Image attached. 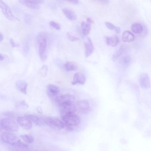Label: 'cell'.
I'll return each mask as SVG.
<instances>
[{
	"label": "cell",
	"mask_w": 151,
	"mask_h": 151,
	"mask_svg": "<svg viewBox=\"0 0 151 151\" xmlns=\"http://www.w3.org/2000/svg\"><path fill=\"white\" fill-rule=\"evenodd\" d=\"M86 39L84 42L85 55L86 57H88L92 53L94 48L91 39L89 37H87Z\"/></svg>",
	"instance_id": "obj_14"
},
{
	"label": "cell",
	"mask_w": 151,
	"mask_h": 151,
	"mask_svg": "<svg viewBox=\"0 0 151 151\" xmlns=\"http://www.w3.org/2000/svg\"><path fill=\"white\" fill-rule=\"evenodd\" d=\"M62 12L65 15L69 20L74 21L76 19L77 16L72 10L67 8L62 9Z\"/></svg>",
	"instance_id": "obj_20"
},
{
	"label": "cell",
	"mask_w": 151,
	"mask_h": 151,
	"mask_svg": "<svg viewBox=\"0 0 151 151\" xmlns=\"http://www.w3.org/2000/svg\"><path fill=\"white\" fill-rule=\"evenodd\" d=\"M1 127L3 129L10 132H17L19 129L17 123L13 120L8 118L2 119L0 122Z\"/></svg>",
	"instance_id": "obj_4"
},
{
	"label": "cell",
	"mask_w": 151,
	"mask_h": 151,
	"mask_svg": "<svg viewBox=\"0 0 151 151\" xmlns=\"http://www.w3.org/2000/svg\"><path fill=\"white\" fill-rule=\"evenodd\" d=\"M1 10L4 16L9 20L12 21L15 19L11 10L8 6L2 0H0Z\"/></svg>",
	"instance_id": "obj_10"
},
{
	"label": "cell",
	"mask_w": 151,
	"mask_h": 151,
	"mask_svg": "<svg viewBox=\"0 0 151 151\" xmlns=\"http://www.w3.org/2000/svg\"><path fill=\"white\" fill-rule=\"evenodd\" d=\"M134 39L133 34L130 31L125 30L122 35V40L124 42H130L133 41Z\"/></svg>",
	"instance_id": "obj_19"
},
{
	"label": "cell",
	"mask_w": 151,
	"mask_h": 151,
	"mask_svg": "<svg viewBox=\"0 0 151 151\" xmlns=\"http://www.w3.org/2000/svg\"><path fill=\"white\" fill-rule=\"evenodd\" d=\"M131 59V57L129 55L124 56L122 60V62L123 64L126 66L128 65L130 62Z\"/></svg>",
	"instance_id": "obj_27"
},
{
	"label": "cell",
	"mask_w": 151,
	"mask_h": 151,
	"mask_svg": "<svg viewBox=\"0 0 151 151\" xmlns=\"http://www.w3.org/2000/svg\"><path fill=\"white\" fill-rule=\"evenodd\" d=\"M9 41L11 45L13 47L19 46L18 44H16L14 42L12 38L9 40Z\"/></svg>",
	"instance_id": "obj_32"
},
{
	"label": "cell",
	"mask_w": 151,
	"mask_h": 151,
	"mask_svg": "<svg viewBox=\"0 0 151 151\" xmlns=\"http://www.w3.org/2000/svg\"><path fill=\"white\" fill-rule=\"evenodd\" d=\"M17 121L18 124L24 129H29L32 127V122L25 116L18 117Z\"/></svg>",
	"instance_id": "obj_13"
},
{
	"label": "cell",
	"mask_w": 151,
	"mask_h": 151,
	"mask_svg": "<svg viewBox=\"0 0 151 151\" xmlns=\"http://www.w3.org/2000/svg\"><path fill=\"white\" fill-rule=\"evenodd\" d=\"M47 91L49 96L55 100L59 96L58 95L60 91L57 86L52 84H49L47 86Z\"/></svg>",
	"instance_id": "obj_11"
},
{
	"label": "cell",
	"mask_w": 151,
	"mask_h": 151,
	"mask_svg": "<svg viewBox=\"0 0 151 151\" xmlns=\"http://www.w3.org/2000/svg\"><path fill=\"white\" fill-rule=\"evenodd\" d=\"M43 119L45 123L54 129L60 130L65 127L64 123L62 120L61 121L57 118L47 117Z\"/></svg>",
	"instance_id": "obj_5"
},
{
	"label": "cell",
	"mask_w": 151,
	"mask_h": 151,
	"mask_svg": "<svg viewBox=\"0 0 151 151\" xmlns=\"http://www.w3.org/2000/svg\"><path fill=\"white\" fill-rule=\"evenodd\" d=\"M49 24L51 27L56 30H59L60 29V25L55 22L50 21L49 22Z\"/></svg>",
	"instance_id": "obj_28"
},
{
	"label": "cell",
	"mask_w": 151,
	"mask_h": 151,
	"mask_svg": "<svg viewBox=\"0 0 151 151\" xmlns=\"http://www.w3.org/2000/svg\"><path fill=\"white\" fill-rule=\"evenodd\" d=\"M1 138L6 143L19 148L22 142L17 136L11 132H3L1 134Z\"/></svg>",
	"instance_id": "obj_3"
},
{
	"label": "cell",
	"mask_w": 151,
	"mask_h": 151,
	"mask_svg": "<svg viewBox=\"0 0 151 151\" xmlns=\"http://www.w3.org/2000/svg\"><path fill=\"white\" fill-rule=\"evenodd\" d=\"M25 116L29 119L32 122L37 125H42L45 123L44 119L42 120L40 117L35 115L28 114L25 115Z\"/></svg>",
	"instance_id": "obj_17"
},
{
	"label": "cell",
	"mask_w": 151,
	"mask_h": 151,
	"mask_svg": "<svg viewBox=\"0 0 151 151\" xmlns=\"http://www.w3.org/2000/svg\"><path fill=\"white\" fill-rule=\"evenodd\" d=\"M105 24L109 29L111 30H114L116 27L111 23L108 22H105Z\"/></svg>",
	"instance_id": "obj_30"
},
{
	"label": "cell",
	"mask_w": 151,
	"mask_h": 151,
	"mask_svg": "<svg viewBox=\"0 0 151 151\" xmlns=\"http://www.w3.org/2000/svg\"><path fill=\"white\" fill-rule=\"evenodd\" d=\"M4 39V37L3 35L1 32L0 33V41L1 42Z\"/></svg>",
	"instance_id": "obj_35"
},
{
	"label": "cell",
	"mask_w": 151,
	"mask_h": 151,
	"mask_svg": "<svg viewBox=\"0 0 151 151\" xmlns=\"http://www.w3.org/2000/svg\"><path fill=\"white\" fill-rule=\"evenodd\" d=\"M131 29L134 33L139 34L143 32V27L141 24L138 23H135L132 24Z\"/></svg>",
	"instance_id": "obj_22"
},
{
	"label": "cell",
	"mask_w": 151,
	"mask_h": 151,
	"mask_svg": "<svg viewBox=\"0 0 151 151\" xmlns=\"http://www.w3.org/2000/svg\"><path fill=\"white\" fill-rule=\"evenodd\" d=\"M119 40L117 37L114 35L111 37H106V42L107 45L112 47L116 46L119 43Z\"/></svg>",
	"instance_id": "obj_18"
},
{
	"label": "cell",
	"mask_w": 151,
	"mask_h": 151,
	"mask_svg": "<svg viewBox=\"0 0 151 151\" xmlns=\"http://www.w3.org/2000/svg\"><path fill=\"white\" fill-rule=\"evenodd\" d=\"M114 30L117 34L120 33L121 32V29L120 27H116Z\"/></svg>",
	"instance_id": "obj_33"
},
{
	"label": "cell",
	"mask_w": 151,
	"mask_h": 151,
	"mask_svg": "<svg viewBox=\"0 0 151 151\" xmlns=\"http://www.w3.org/2000/svg\"><path fill=\"white\" fill-rule=\"evenodd\" d=\"M20 137L24 142L27 144H31L34 141L33 137L29 135H21Z\"/></svg>",
	"instance_id": "obj_24"
},
{
	"label": "cell",
	"mask_w": 151,
	"mask_h": 151,
	"mask_svg": "<svg viewBox=\"0 0 151 151\" xmlns=\"http://www.w3.org/2000/svg\"><path fill=\"white\" fill-rule=\"evenodd\" d=\"M36 109L38 112L40 114H42V108L40 106H37L36 108Z\"/></svg>",
	"instance_id": "obj_34"
},
{
	"label": "cell",
	"mask_w": 151,
	"mask_h": 151,
	"mask_svg": "<svg viewBox=\"0 0 151 151\" xmlns=\"http://www.w3.org/2000/svg\"><path fill=\"white\" fill-rule=\"evenodd\" d=\"M67 36L68 39L71 41L75 42L79 40L78 37L72 36L68 33H67Z\"/></svg>",
	"instance_id": "obj_29"
},
{
	"label": "cell",
	"mask_w": 151,
	"mask_h": 151,
	"mask_svg": "<svg viewBox=\"0 0 151 151\" xmlns=\"http://www.w3.org/2000/svg\"><path fill=\"white\" fill-rule=\"evenodd\" d=\"M4 59V56L1 54H0V60L1 61L3 60Z\"/></svg>",
	"instance_id": "obj_39"
},
{
	"label": "cell",
	"mask_w": 151,
	"mask_h": 151,
	"mask_svg": "<svg viewBox=\"0 0 151 151\" xmlns=\"http://www.w3.org/2000/svg\"><path fill=\"white\" fill-rule=\"evenodd\" d=\"M61 118L65 127L68 131L72 130L74 127L78 125L80 123V117L74 113L62 115Z\"/></svg>",
	"instance_id": "obj_1"
},
{
	"label": "cell",
	"mask_w": 151,
	"mask_h": 151,
	"mask_svg": "<svg viewBox=\"0 0 151 151\" xmlns=\"http://www.w3.org/2000/svg\"><path fill=\"white\" fill-rule=\"evenodd\" d=\"M87 22L91 24L93 22V21L90 18H88L87 19Z\"/></svg>",
	"instance_id": "obj_37"
},
{
	"label": "cell",
	"mask_w": 151,
	"mask_h": 151,
	"mask_svg": "<svg viewBox=\"0 0 151 151\" xmlns=\"http://www.w3.org/2000/svg\"><path fill=\"white\" fill-rule=\"evenodd\" d=\"M64 68L67 71H70L76 70L78 69V66L75 62L69 61L65 64Z\"/></svg>",
	"instance_id": "obj_21"
},
{
	"label": "cell",
	"mask_w": 151,
	"mask_h": 151,
	"mask_svg": "<svg viewBox=\"0 0 151 151\" xmlns=\"http://www.w3.org/2000/svg\"><path fill=\"white\" fill-rule=\"evenodd\" d=\"M77 109L81 113L86 114L90 111V107L88 101L86 99L78 101L76 104Z\"/></svg>",
	"instance_id": "obj_9"
},
{
	"label": "cell",
	"mask_w": 151,
	"mask_h": 151,
	"mask_svg": "<svg viewBox=\"0 0 151 151\" xmlns=\"http://www.w3.org/2000/svg\"><path fill=\"white\" fill-rule=\"evenodd\" d=\"M69 1L72 2L75 4H77L78 2V0H67Z\"/></svg>",
	"instance_id": "obj_36"
},
{
	"label": "cell",
	"mask_w": 151,
	"mask_h": 151,
	"mask_svg": "<svg viewBox=\"0 0 151 151\" xmlns=\"http://www.w3.org/2000/svg\"><path fill=\"white\" fill-rule=\"evenodd\" d=\"M6 115L7 116H13V114L12 113H6Z\"/></svg>",
	"instance_id": "obj_38"
},
{
	"label": "cell",
	"mask_w": 151,
	"mask_h": 151,
	"mask_svg": "<svg viewBox=\"0 0 151 151\" xmlns=\"http://www.w3.org/2000/svg\"><path fill=\"white\" fill-rule=\"evenodd\" d=\"M91 23L87 22H83L81 24V28L83 34L85 35H88L91 30Z\"/></svg>",
	"instance_id": "obj_23"
},
{
	"label": "cell",
	"mask_w": 151,
	"mask_h": 151,
	"mask_svg": "<svg viewBox=\"0 0 151 151\" xmlns=\"http://www.w3.org/2000/svg\"><path fill=\"white\" fill-rule=\"evenodd\" d=\"M75 100V97L73 95L65 94L58 96L55 101L59 106L64 104L73 103Z\"/></svg>",
	"instance_id": "obj_8"
},
{
	"label": "cell",
	"mask_w": 151,
	"mask_h": 151,
	"mask_svg": "<svg viewBox=\"0 0 151 151\" xmlns=\"http://www.w3.org/2000/svg\"><path fill=\"white\" fill-rule=\"evenodd\" d=\"M86 81L85 76L80 73H76L73 77V79L71 83L73 85L77 84H83Z\"/></svg>",
	"instance_id": "obj_15"
},
{
	"label": "cell",
	"mask_w": 151,
	"mask_h": 151,
	"mask_svg": "<svg viewBox=\"0 0 151 151\" xmlns=\"http://www.w3.org/2000/svg\"><path fill=\"white\" fill-rule=\"evenodd\" d=\"M44 0H19L22 4L32 9H38L40 5L42 3Z\"/></svg>",
	"instance_id": "obj_7"
},
{
	"label": "cell",
	"mask_w": 151,
	"mask_h": 151,
	"mask_svg": "<svg viewBox=\"0 0 151 151\" xmlns=\"http://www.w3.org/2000/svg\"><path fill=\"white\" fill-rule=\"evenodd\" d=\"M124 50V48L122 47H121L113 55L112 59L114 61H115L123 53Z\"/></svg>",
	"instance_id": "obj_25"
},
{
	"label": "cell",
	"mask_w": 151,
	"mask_h": 151,
	"mask_svg": "<svg viewBox=\"0 0 151 151\" xmlns=\"http://www.w3.org/2000/svg\"><path fill=\"white\" fill-rule=\"evenodd\" d=\"M47 34L42 32L39 34L37 40L39 44V52L40 57L42 60H45L47 58L46 51L47 45Z\"/></svg>",
	"instance_id": "obj_2"
},
{
	"label": "cell",
	"mask_w": 151,
	"mask_h": 151,
	"mask_svg": "<svg viewBox=\"0 0 151 151\" xmlns=\"http://www.w3.org/2000/svg\"><path fill=\"white\" fill-rule=\"evenodd\" d=\"M58 106L62 115L65 114H74L77 109L76 106L72 103L64 104Z\"/></svg>",
	"instance_id": "obj_6"
},
{
	"label": "cell",
	"mask_w": 151,
	"mask_h": 151,
	"mask_svg": "<svg viewBox=\"0 0 151 151\" xmlns=\"http://www.w3.org/2000/svg\"><path fill=\"white\" fill-rule=\"evenodd\" d=\"M16 86L20 92L24 94H27L28 84L25 81L22 80H18L16 83Z\"/></svg>",
	"instance_id": "obj_16"
},
{
	"label": "cell",
	"mask_w": 151,
	"mask_h": 151,
	"mask_svg": "<svg viewBox=\"0 0 151 151\" xmlns=\"http://www.w3.org/2000/svg\"><path fill=\"white\" fill-rule=\"evenodd\" d=\"M139 83L141 87L143 89H147L150 88L151 83L148 75L145 73L142 74L140 76Z\"/></svg>",
	"instance_id": "obj_12"
},
{
	"label": "cell",
	"mask_w": 151,
	"mask_h": 151,
	"mask_svg": "<svg viewBox=\"0 0 151 151\" xmlns=\"http://www.w3.org/2000/svg\"><path fill=\"white\" fill-rule=\"evenodd\" d=\"M19 106L21 107L25 108H27L28 107V105L24 101H22L19 104Z\"/></svg>",
	"instance_id": "obj_31"
},
{
	"label": "cell",
	"mask_w": 151,
	"mask_h": 151,
	"mask_svg": "<svg viewBox=\"0 0 151 151\" xmlns=\"http://www.w3.org/2000/svg\"><path fill=\"white\" fill-rule=\"evenodd\" d=\"M48 70V68L47 66L46 65H44L40 70V74L42 77L45 76L47 75Z\"/></svg>",
	"instance_id": "obj_26"
}]
</instances>
